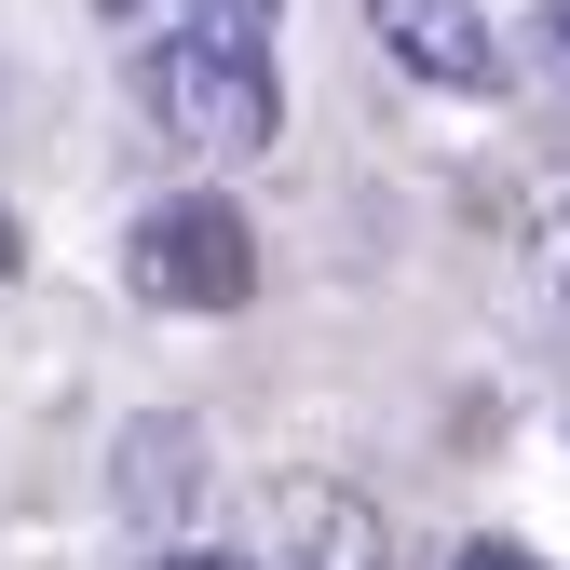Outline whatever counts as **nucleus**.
<instances>
[{
  "label": "nucleus",
  "mask_w": 570,
  "mask_h": 570,
  "mask_svg": "<svg viewBox=\"0 0 570 570\" xmlns=\"http://www.w3.org/2000/svg\"><path fill=\"white\" fill-rule=\"evenodd\" d=\"M272 570H394V530L367 489H340V475H285L272 489Z\"/></svg>",
  "instance_id": "5"
},
{
  "label": "nucleus",
  "mask_w": 570,
  "mask_h": 570,
  "mask_svg": "<svg viewBox=\"0 0 570 570\" xmlns=\"http://www.w3.org/2000/svg\"><path fill=\"white\" fill-rule=\"evenodd\" d=\"M136 570H272V557H232V543H150Z\"/></svg>",
  "instance_id": "7"
},
{
  "label": "nucleus",
  "mask_w": 570,
  "mask_h": 570,
  "mask_svg": "<svg viewBox=\"0 0 570 570\" xmlns=\"http://www.w3.org/2000/svg\"><path fill=\"white\" fill-rule=\"evenodd\" d=\"M28 272V218H14V204H0V285H14Z\"/></svg>",
  "instance_id": "8"
},
{
  "label": "nucleus",
  "mask_w": 570,
  "mask_h": 570,
  "mask_svg": "<svg viewBox=\"0 0 570 570\" xmlns=\"http://www.w3.org/2000/svg\"><path fill=\"white\" fill-rule=\"evenodd\" d=\"M109 14H136V0H109Z\"/></svg>",
  "instance_id": "11"
},
{
  "label": "nucleus",
  "mask_w": 570,
  "mask_h": 570,
  "mask_svg": "<svg viewBox=\"0 0 570 570\" xmlns=\"http://www.w3.org/2000/svg\"><path fill=\"white\" fill-rule=\"evenodd\" d=\"M177 41H218V55H272V0H177Z\"/></svg>",
  "instance_id": "6"
},
{
  "label": "nucleus",
  "mask_w": 570,
  "mask_h": 570,
  "mask_svg": "<svg viewBox=\"0 0 570 570\" xmlns=\"http://www.w3.org/2000/svg\"><path fill=\"white\" fill-rule=\"evenodd\" d=\"M367 28H381V55L407 82H435V96H503L517 82V55H503V28H489L475 0H367Z\"/></svg>",
  "instance_id": "3"
},
{
  "label": "nucleus",
  "mask_w": 570,
  "mask_h": 570,
  "mask_svg": "<svg viewBox=\"0 0 570 570\" xmlns=\"http://www.w3.org/2000/svg\"><path fill=\"white\" fill-rule=\"evenodd\" d=\"M557 313H570V245H557Z\"/></svg>",
  "instance_id": "10"
},
{
  "label": "nucleus",
  "mask_w": 570,
  "mask_h": 570,
  "mask_svg": "<svg viewBox=\"0 0 570 570\" xmlns=\"http://www.w3.org/2000/svg\"><path fill=\"white\" fill-rule=\"evenodd\" d=\"M150 122L177 136V150H204V164H258L272 136H285V96H272V55H218V41H150Z\"/></svg>",
  "instance_id": "2"
},
{
  "label": "nucleus",
  "mask_w": 570,
  "mask_h": 570,
  "mask_svg": "<svg viewBox=\"0 0 570 570\" xmlns=\"http://www.w3.org/2000/svg\"><path fill=\"white\" fill-rule=\"evenodd\" d=\"M462 570H530V557L517 543H462Z\"/></svg>",
  "instance_id": "9"
},
{
  "label": "nucleus",
  "mask_w": 570,
  "mask_h": 570,
  "mask_svg": "<svg viewBox=\"0 0 570 570\" xmlns=\"http://www.w3.org/2000/svg\"><path fill=\"white\" fill-rule=\"evenodd\" d=\"M122 285L150 313H190V326H218V313H245L258 299V218L232 190H164L150 218L122 232Z\"/></svg>",
  "instance_id": "1"
},
{
  "label": "nucleus",
  "mask_w": 570,
  "mask_h": 570,
  "mask_svg": "<svg viewBox=\"0 0 570 570\" xmlns=\"http://www.w3.org/2000/svg\"><path fill=\"white\" fill-rule=\"evenodd\" d=\"M190 489H204V421H190V407H136L122 435H109V503H122L136 530H164V543H177Z\"/></svg>",
  "instance_id": "4"
}]
</instances>
